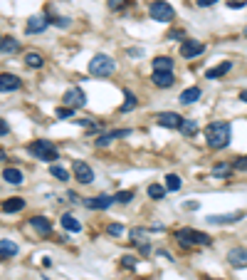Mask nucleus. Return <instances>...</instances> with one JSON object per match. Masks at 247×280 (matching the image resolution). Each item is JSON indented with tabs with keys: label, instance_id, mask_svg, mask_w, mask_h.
Here are the masks:
<instances>
[{
	"label": "nucleus",
	"instance_id": "f257e3e1",
	"mask_svg": "<svg viewBox=\"0 0 247 280\" xmlns=\"http://www.w3.org/2000/svg\"><path fill=\"white\" fill-rule=\"evenodd\" d=\"M230 137H232V129L227 122H210L208 129H205V141H208L210 149H225L230 144Z\"/></svg>",
	"mask_w": 247,
	"mask_h": 280
},
{
	"label": "nucleus",
	"instance_id": "f03ea898",
	"mask_svg": "<svg viewBox=\"0 0 247 280\" xmlns=\"http://www.w3.org/2000/svg\"><path fill=\"white\" fill-rule=\"evenodd\" d=\"M176 238L183 248H193V246H210L213 238L203 231H195V228H181L176 231Z\"/></svg>",
	"mask_w": 247,
	"mask_h": 280
},
{
	"label": "nucleus",
	"instance_id": "7ed1b4c3",
	"mask_svg": "<svg viewBox=\"0 0 247 280\" xmlns=\"http://www.w3.org/2000/svg\"><path fill=\"white\" fill-rule=\"evenodd\" d=\"M27 151L35 156V159H40V162H57L60 159V151L47 141V139H37V141H32V144H27Z\"/></svg>",
	"mask_w": 247,
	"mask_h": 280
},
{
	"label": "nucleus",
	"instance_id": "20e7f679",
	"mask_svg": "<svg viewBox=\"0 0 247 280\" xmlns=\"http://www.w3.org/2000/svg\"><path fill=\"white\" fill-rule=\"evenodd\" d=\"M114 72H116L114 57H109V55H94L89 60V74H94V77H109Z\"/></svg>",
	"mask_w": 247,
	"mask_h": 280
},
{
	"label": "nucleus",
	"instance_id": "39448f33",
	"mask_svg": "<svg viewBox=\"0 0 247 280\" xmlns=\"http://www.w3.org/2000/svg\"><path fill=\"white\" fill-rule=\"evenodd\" d=\"M148 13H151V18L156 23H171L173 15H176V10L166 3V0H153V3L148 5Z\"/></svg>",
	"mask_w": 247,
	"mask_h": 280
},
{
	"label": "nucleus",
	"instance_id": "423d86ee",
	"mask_svg": "<svg viewBox=\"0 0 247 280\" xmlns=\"http://www.w3.org/2000/svg\"><path fill=\"white\" fill-rule=\"evenodd\" d=\"M72 176L79 181V184H92L94 181V171L87 162H82V159H77V162H72Z\"/></svg>",
	"mask_w": 247,
	"mask_h": 280
},
{
	"label": "nucleus",
	"instance_id": "0eeeda50",
	"mask_svg": "<svg viewBox=\"0 0 247 280\" xmlns=\"http://www.w3.org/2000/svg\"><path fill=\"white\" fill-rule=\"evenodd\" d=\"M64 104L72 107V109H82V107L87 104V94H84V90H82V87H69V90L64 92Z\"/></svg>",
	"mask_w": 247,
	"mask_h": 280
},
{
	"label": "nucleus",
	"instance_id": "6e6552de",
	"mask_svg": "<svg viewBox=\"0 0 247 280\" xmlns=\"http://www.w3.org/2000/svg\"><path fill=\"white\" fill-rule=\"evenodd\" d=\"M156 122H158V127H166V129H181L183 117L178 112H161L156 117Z\"/></svg>",
	"mask_w": 247,
	"mask_h": 280
},
{
	"label": "nucleus",
	"instance_id": "1a4fd4ad",
	"mask_svg": "<svg viewBox=\"0 0 247 280\" xmlns=\"http://www.w3.org/2000/svg\"><path fill=\"white\" fill-rule=\"evenodd\" d=\"M114 204V196H106V193H99V196H92V198H84V206L89 211H104Z\"/></svg>",
	"mask_w": 247,
	"mask_h": 280
},
{
	"label": "nucleus",
	"instance_id": "9d476101",
	"mask_svg": "<svg viewBox=\"0 0 247 280\" xmlns=\"http://www.w3.org/2000/svg\"><path fill=\"white\" fill-rule=\"evenodd\" d=\"M205 52V45L203 43H198V40H183L181 43V55L185 57V60H190V57H198V55H203Z\"/></svg>",
	"mask_w": 247,
	"mask_h": 280
},
{
	"label": "nucleus",
	"instance_id": "9b49d317",
	"mask_svg": "<svg viewBox=\"0 0 247 280\" xmlns=\"http://www.w3.org/2000/svg\"><path fill=\"white\" fill-rule=\"evenodd\" d=\"M227 263L232 268H247V248H242V246L230 248L227 251Z\"/></svg>",
	"mask_w": 247,
	"mask_h": 280
},
{
	"label": "nucleus",
	"instance_id": "f8f14e48",
	"mask_svg": "<svg viewBox=\"0 0 247 280\" xmlns=\"http://www.w3.org/2000/svg\"><path fill=\"white\" fill-rule=\"evenodd\" d=\"M151 82L158 90H168V87L176 85V77H173V72H153L151 74Z\"/></svg>",
	"mask_w": 247,
	"mask_h": 280
},
{
	"label": "nucleus",
	"instance_id": "ddd939ff",
	"mask_svg": "<svg viewBox=\"0 0 247 280\" xmlns=\"http://www.w3.org/2000/svg\"><path fill=\"white\" fill-rule=\"evenodd\" d=\"M245 213L242 211H235V213H215V216H208V223H213V226H225V223H237L240 218H242Z\"/></svg>",
	"mask_w": 247,
	"mask_h": 280
},
{
	"label": "nucleus",
	"instance_id": "4468645a",
	"mask_svg": "<svg viewBox=\"0 0 247 280\" xmlns=\"http://www.w3.org/2000/svg\"><path fill=\"white\" fill-rule=\"evenodd\" d=\"M47 23H50V20H45L42 15H32V18L27 20V25H25V32H27V35H37V32H42V30L47 27Z\"/></svg>",
	"mask_w": 247,
	"mask_h": 280
},
{
	"label": "nucleus",
	"instance_id": "2eb2a0df",
	"mask_svg": "<svg viewBox=\"0 0 247 280\" xmlns=\"http://www.w3.org/2000/svg\"><path fill=\"white\" fill-rule=\"evenodd\" d=\"M30 226H32L40 235H50V233H52V223H50V218H45V216H35V218H30Z\"/></svg>",
	"mask_w": 247,
	"mask_h": 280
},
{
	"label": "nucleus",
	"instance_id": "dca6fc26",
	"mask_svg": "<svg viewBox=\"0 0 247 280\" xmlns=\"http://www.w3.org/2000/svg\"><path fill=\"white\" fill-rule=\"evenodd\" d=\"M20 90V79L15 74H0V92H15Z\"/></svg>",
	"mask_w": 247,
	"mask_h": 280
},
{
	"label": "nucleus",
	"instance_id": "f3484780",
	"mask_svg": "<svg viewBox=\"0 0 247 280\" xmlns=\"http://www.w3.org/2000/svg\"><path fill=\"white\" fill-rule=\"evenodd\" d=\"M131 134V129H116V132H106V134H102L99 139H97V146L99 149H104L106 144H111L114 139H119V137H129Z\"/></svg>",
	"mask_w": 247,
	"mask_h": 280
},
{
	"label": "nucleus",
	"instance_id": "a211bd4d",
	"mask_svg": "<svg viewBox=\"0 0 247 280\" xmlns=\"http://www.w3.org/2000/svg\"><path fill=\"white\" fill-rule=\"evenodd\" d=\"M13 256H18V243H13L10 238H3L0 241V260H8Z\"/></svg>",
	"mask_w": 247,
	"mask_h": 280
},
{
	"label": "nucleus",
	"instance_id": "6ab92c4d",
	"mask_svg": "<svg viewBox=\"0 0 247 280\" xmlns=\"http://www.w3.org/2000/svg\"><path fill=\"white\" fill-rule=\"evenodd\" d=\"M200 94H203V92H200V87H188V90H183V92H181L178 102L188 107V104H195V102L200 99Z\"/></svg>",
	"mask_w": 247,
	"mask_h": 280
},
{
	"label": "nucleus",
	"instance_id": "aec40b11",
	"mask_svg": "<svg viewBox=\"0 0 247 280\" xmlns=\"http://www.w3.org/2000/svg\"><path fill=\"white\" fill-rule=\"evenodd\" d=\"M230 70H232V62H220L218 67H213V70L205 72V79H218V77H225Z\"/></svg>",
	"mask_w": 247,
	"mask_h": 280
},
{
	"label": "nucleus",
	"instance_id": "412c9836",
	"mask_svg": "<svg viewBox=\"0 0 247 280\" xmlns=\"http://www.w3.org/2000/svg\"><path fill=\"white\" fill-rule=\"evenodd\" d=\"M151 65H153V72H173V60H171V57H166V55L156 57Z\"/></svg>",
	"mask_w": 247,
	"mask_h": 280
},
{
	"label": "nucleus",
	"instance_id": "4be33fe9",
	"mask_svg": "<svg viewBox=\"0 0 247 280\" xmlns=\"http://www.w3.org/2000/svg\"><path fill=\"white\" fill-rule=\"evenodd\" d=\"M3 179H5L8 184H13V186H20L25 176H22V171H20V169H15V166H8V169L3 171Z\"/></svg>",
	"mask_w": 247,
	"mask_h": 280
},
{
	"label": "nucleus",
	"instance_id": "5701e85b",
	"mask_svg": "<svg viewBox=\"0 0 247 280\" xmlns=\"http://www.w3.org/2000/svg\"><path fill=\"white\" fill-rule=\"evenodd\" d=\"M22 209H25V198H20V196L8 198V201L3 204V211H5V213H18V211H22Z\"/></svg>",
	"mask_w": 247,
	"mask_h": 280
},
{
	"label": "nucleus",
	"instance_id": "b1692460",
	"mask_svg": "<svg viewBox=\"0 0 247 280\" xmlns=\"http://www.w3.org/2000/svg\"><path fill=\"white\" fill-rule=\"evenodd\" d=\"M62 228H64V231H69V233H79V231H82V223H79L74 216L64 213V216H62Z\"/></svg>",
	"mask_w": 247,
	"mask_h": 280
},
{
	"label": "nucleus",
	"instance_id": "393cba45",
	"mask_svg": "<svg viewBox=\"0 0 247 280\" xmlns=\"http://www.w3.org/2000/svg\"><path fill=\"white\" fill-rule=\"evenodd\" d=\"M124 97H126V102H124V104L119 107V112H121V114H126V112H131V109H136V104H139V99H136V94H134V92H129V90H126V92H124Z\"/></svg>",
	"mask_w": 247,
	"mask_h": 280
},
{
	"label": "nucleus",
	"instance_id": "a878e982",
	"mask_svg": "<svg viewBox=\"0 0 247 280\" xmlns=\"http://www.w3.org/2000/svg\"><path fill=\"white\" fill-rule=\"evenodd\" d=\"M210 174H213V179H227V176L232 174V166H230V164H225V162H220V164H215V166H213V171H210Z\"/></svg>",
	"mask_w": 247,
	"mask_h": 280
},
{
	"label": "nucleus",
	"instance_id": "bb28decb",
	"mask_svg": "<svg viewBox=\"0 0 247 280\" xmlns=\"http://www.w3.org/2000/svg\"><path fill=\"white\" fill-rule=\"evenodd\" d=\"M25 65L40 70V67L45 65V60H42V55H40V52H27V55H25Z\"/></svg>",
	"mask_w": 247,
	"mask_h": 280
},
{
	"label": "nucleus",
	"instance_id": "cd10ccee",
	"mask_svg": "<svg viewBox=\"0 0 247 280\" xmlns=\"http://www.w3.org/2000/svg\"><path fill=\"white\" fill-rule=\"evenodd\" d=\"M181 132H183L185 137H195V132H198V122H195V119H183Z\"/></svg>",
	"mask_w": 247,
	"mask_h": 280
},
{
	"label": "nucleus",
	"instance_id": "c85d7f7f",
	"mask_svg": "<svg viewBox=\"0 0 247 280\" xmlns=\"http://www.w3.org/2000/svg\"><path fill=\"white\" fill-rule=\"evenodd\" d=\"M148 196L153 198V201H161V198L166 196V186H161V184H151V186H148Z\"/></svg>",
	"mask_w": 247,
	"mask_h": 280
},
{
	"label": "nucleus",
	"instance_id": "c756f323",
	"mask_svg": "<svg viewBox=\"0 0 247 280\" xmlns=\"http://www.w3.org/2000/svg\"><path fill=\"white\" fill-rule=\"evenodd\" d=\"M18 47H20V45H18V40H13V37H3V45H0V50H3V52L10 55V52H18Z\"/></svg>",
	"mask_w": 247,
	"mask_h": 280
},
{
	"label": "nucleus",
	"instance_id": "7c9ffc66",
	"mask_svg": "<svg viewBox=\"0 0 247 280\" xmlns=\"http://www.w3.org/2000/svg\"><path fill=\"white\" fill-rule=\"evenodd\" d=\"M50 174H52L55 179H60V181H69V171H67V169H62V166H57V164H52V166H50Z\"/></svg>",
	"mask_w": 247,
	"mask_h": 280
},
{
	"label": "nucleus",
	"instance_id": "2f4dec72",
	"mask_svg": "<svg viewBox=\"0 0 247 280\" xmlns=\"http://www.w3.org/2000/svg\"><path fill=\"white\" fill-rule=\"evenodd\" d=\"M181 188V176L178 174H168L166 176V191H178Z\"/></svg>",
	"mask_w": 247,
	"mask_h": 280
},
{
	"label": "nucleus",
	"instance_id": "473e14b6",
	"mask_svg": "<svg viewBox=\"0 0 247 280\" xmlns=\"http://www.w3.org/2000/svg\"><path fill=\"white\" fill-rule=\"evenodd\" d=\"M131 198H134V191H119V193L114 196V201H119V204H131Z\"/></svg>",
	"mask_w": 247,
	"mask_h": 280
},
{
	"label": "nucleus",
	"instance_id": "72a5a7b5",
	"mask_svg": "<svg viewBox=\"0 0 247 280\" xmlns=\"http://www.w3.org/2000/svg\"><path fill=\"white\" fill-rule=\"evenodd\" d=\"M136 263H139L136 256H129V253L121 256V265H124V268H136Z\"/></svg>",
	"mask_w": 247,
	"mask_h": 280
},
{
	"label": "nucleus",
	"instance_id": "f704fd0d",
	"mask_svg": "<svg viewBox=\"0 0 247 280\" xmlns=\"http://www.w3.org/2000/svg\"><path fill=\"white\" fill-rule=\"evenodd\" d=\"M55 114H57V119H72L74 109H72V107H62V109H57Z\"/></svg>",
	"mask_w": 247,
	"mask_h": 280
},
{
	"label": "nucleus",
	"instance_id": "c9c22d12",
	"mask_svg": "<svg viewBox=\"0 0 247 280\" xmlns=\"http://www.w3.org/2000/svg\"><path fill=\"white\" fill-rule=\"evenodd\" d=\"M232 169H237V171H247V156H240L237 162L232 164Z\"/></svg>",
	"mask_w": 247,
	"mask_h": 280
},
{
	"label": "nucleus",
	"instance_id": "e433bc0d",
	"mask_svg": "<svg viewBox=\"0 0 247 280\" xmlns=\"http://www.w3.org/2000/svg\"><path fill=\"white\" fill-rule=\"evenodd\" d=\"M124 233V226L121 223H111L109 226V235H121Z\"/></svg>",
	"mask_w": 247,
	"mask_h": 280
},
{
	"label": "nucleus",
	"instance_id": "4c0bfd02",
	"mask_svg": "<svg viewBox=\"0 0 247 280\" xmlns=\"http://www.w3.org/2000/svg\"><path fill=\"white\" fill-rule=\"evenodd\" d=\"M168 40H185V32L183 30H171L168 32Z\"/></svg>",
	"mask_w": 247,
	"mask_h": 280
},
{
	"label": "nucleus",
	"instance_id": "58836bf2",
	"mask_svg": "<svg viewBox=\"0 0 247 280\" xmlns=\"http://www.w3.org/2000/svg\"><path fill=\"white\" fill-rule=\"evenodd\" d=\"M50 23H55L57 27H67V25H69V20H67V18H50Z\"/></svg>",
	"mask_w": 247,
	"mask_h": 280
},
{
	"label": "nucleus",
	"instance_id": "ea45409f",
	"mask_svg": "<svg viewBox=\"0 0 247 280\" xmlns=\"http://www.w3.org/2000/svg\"><path fill=\"white\" fill-rule=\"evenodd\" d=\"M227 5H230V8H235V10H240V8H245L247 3H245V0H227Z\"/></svg>",
	"mask_w": 247,
	"mask_h": 280
},
{
	"label": "nucleus",
	"instance_id": "a19ab883",
	"mask_svg": "<svg viewBox=\"0 0 247 280\" xmlns=\"http://www.w3.org/2000/svg\"><path fill=\"white\" fill-rule=\"evenodd\" d=\"M10 132V127H8V122H5V119L3 117H0V137H5Z\"/></svg>",
	"mask_w": 247,
	"mask_h": 280
},
{
	"label": "nucleus",
	"instance_id": "79ce46f5",
	"mask_svg": "<svg viewBox=\"0 0 247 280\" xmlns=\"http://www.w3.org/2000/svg\"><path fill=\"white\" fill-rule=\"evenodd\" d=\"M195 3H198V8H210V5L218 3V0H195Z\"/></svg>",
	"mask_w": 247,
	"mask_h": 280
},
{
	"label": "nucleus",
	"instance_id": "37998d69",
	"mask_svg": "<svg viewBox=\"0 0 247 280\" xmlns=\"http://www.w3.org/2000/svg\"><path fill=\"white\" fill-rule=\"evenodd\" d=\"M121 3H124V0H109V8H111V10H119Z\"/></svg>",
	"mask_w": 247,
	"mask_h": 280
},
{
	"label": "nucleus",
	"instance_id": "c03bdc74",
	"mask_svg": "<svg viewBox=\"0 0 247 280\" xmlns=\"http://www.w3.org/2000/svg\"><path fill=\"white\" fill-rule=\"evenodd\" d=\"M183 209H185V211H195V209H198V204H195V201H190V204H183Z\"/></svg>",
	"mask_w": 247,
	"mask_h": 280
},
{
	"label": "nucleus",
	"instance_id": "a18cd8bd",
	"mask_svg": "<svg viewBox=\"0 0 247 280\" xmlns=\"http://www.w3.org/2000/svg\"><path fill=\"white\" fill-rule=\"evenodd\" d=\"M129 55H131V57H141V55H144V52H141V50H139V47H134V50H129Z\"/></svg>",
	"mask_w": 247,
	"mask_h": 280
},
{
	"label": "nucleus",
	"instance_id": "49530a36",
	"mask_svg": "<svg viewBox=\"0 0 247 280\" xmlns=\"http://www.w3.org/2000/svg\"><path fill=\"white\" fill-rule=\"evenodd\" d=\"M5 156H8V154H5V149L0 146V162H5Z\"/></svg>",
	"mask_w": 247,
	"mask_h": 280
},
{
	"label": "nucleus",
	"instance_id": "de8ad7c7",
	"mask_svg": "<svg viewBox=\"0 0 247 280\" xmlns=\"http://www.w3.org/2000/svg\"><path fill=\"white\" fill-rule=\"evenodd\" d=\"M240 99H242V102H247V90H245V92H240Z\"/></svg>",
	"mask_w": 247,
	"mask_h": 280
},
{
	"label": "nucleus",
	"instance_id": "09e8293b",
	"mask_svg": "<svg viewBox=\"0 0 247 280\" xmlns=\"http://www.w3.org/2000/svg\"><path fill=\"white\" fill-rule=\"evenodd\" d=\"M203 280H213V278H203Z\"/></svg>",
	"mask_w": 247,
	"mask_h": 280
},
{
	"label": "nucleus",
	"instance_id": "8fccbe9b",
	"mask_svg": "<svg viewBox=\"0 0 247 280\" xmlns=\"http://www.w3.org/2000/svg\"><path fill=\"white\" fill-rule=\"evenodd\" d=\"M0 45H3V37H0Z\"/></svg>",
	"mask_w": 247,
	"mask_h": 280
},
{
	"label": "nucleus",
	"instance_id": "3c124183",
	"mask_svg": "<svg viewBox=\"0 0 247 280\" xmlns=\"http://www.w3.org/2000/svg\"><path fill=\"white\" fill-rule=\"evenodd\" d=\"M245 35H247V27H245Z\"/></svg>",
	"mask_w": 247,
	"mask_h": 280
}]
</instances>
